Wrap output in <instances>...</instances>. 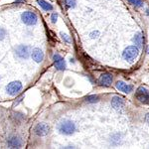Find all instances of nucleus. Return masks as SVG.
Instances as JSON below:
<instances>
[{
  "label": "nucleus",
  "instance_id": "obj_1",
  "mask_svg": "<svg viewBox=\"0 0 149 149\" xmlns=\"http://www.w3.org/2000/svg\"><path fill=\"white\" fill-rule=\"evenodd\" d=\"M57 129L60 133L65 134V135H71L76 131V124L72 120L69 119H64L58 123Z\"/></svg>",
  "mask_w": 149,
  "mask_h": 149
},
{
  "label": "nucleus",
  "instance_id": "obj_2",
  "mask_svg": "<svg viewBox=\"0 0 149 149\" xmlns=\"http://www.w3.org/2000/svg\"><path fill=\"white\" fill-rule=\"evenodd\" d=\"M139 55V49L137 46H128L124 49V51L122 52V57L125 61L129 62V63H133L136 59H137Z\"/></svg>",
  "mask_w": 149,
  "mask_h": 149
},
{
  "label": "nucleus",
  "instance_id": "obj_3",
  "mask_svg": "<svg viewBox=\"0 0 149 149\" xmlns=\"http://www.w3.org/2000/svg\"><path fill=\"white\" fill-rule=\"evenodd\" d=\"M15 56L20 60H27L31 55V47L28 46V45H18L16 46L15 50Z\"/></svg>",
  "mask_w": 149,
  "mask_h": 149
},
{
  "label": "nucleus",
  "instance_id": "obj_4",
  "mask_svg": "<svg viewBox=\"0 0 149 149\" xmlns=\"http://www.w3.org/2000/svg\"><path fill=\"white\" fill-rule=\"evenodd\" d=\"M21 19H22L23 23L26 24V25H28V26L35 25L38 21L37 15H36L34 12H31V11L23 12L22 15H21Z\"/></svg>",
  "mask_w": 149,
  "mask_h": 149
},
{
  "label": "nucleus",
  "instance_id": "obj_5",
  "mask_svg": "<svg viewBox=\"0 0 149 149\" xmlns=\"http://www.w3.org/2000/svg\"><path fill=\"white\" fill-rule=\"evenodd\" d=\"M135 97L141 103L149 104V91L147 90V88H143V86L138 88L137 91H136Z\"/></svg>",
  "mask_w": 149,
  "mask_h": 149
},
{
  "label": "nucleus",
  "instance_id": "obj_6",
  "mask_svg": "<svg viewBox=\"0 0 149 149\" xmlns=\"http://www.w3.org/2000/svg\"><path fill=\"white\" fill-rule=\"evenodd\" d=\"M21 90H22V84L19 81H11L6 86V92L9 95H16Z\"/></svg>",
  "mask_w": 149,
  "mask_h": 149
},
{
  "label": "nucleus",
  "instance_id": "obj_7",
  "mask_svg": "<svg viewBox=\"0 0 149 149\" xmlns=\"http://www.w3.org/2000/svg\"><path fill=\"white\" fill-rule=\"evenodd\" d=\"M49 130H50V126L48 125L47 123L45 122H41V123H38L36 125L34 131L35 133L37 134L38 136H45L49 133Z\"/></svg>",
  "mask_w": 149,
  "mask_h": 149
},
{
  "label": "nucleus",
  "instance_id": "obj_8",
  "mask_svg": "<svg viewBox=\"0 0 149 149\" xmlns=\"http://www.w3.org/2000/svg\"><path fill=\"white\" fill-rule=\"evenodd\" d=\"M22 144H23L22 140L18 136L13 135L10 136L9 138H7V145L10 148H21Z\"/></svg>",
  "mask_w": 149,
  "mask_h": 149
},
{
  "label": "nucleus",
  "instance_id": "obj_9",
  "mask_svg": "<svg viewBox=\"0 0 149 149\" xmlns=\"http://www.w3.org/2000/svg\"><path fill=\"white\" fill-rule=\"evenodd\" d=\"M53 60H54V64L55 67L57 68V70L59 71H64L66 69V62L63 59V57L59 54H55L53 56Z\"/></svg>",
  "mask_w": 149,
  "mask_h": 149
},
{
  "label": "nucleus",
  "instance_id": "obj_10",
  "mask_svg": "<svg viewBox=\"0 0 149 149\" xmlns=\"http://www.w3.org/2000/svg\"><path fill=\"white\" fill-rule=\"evenodd\" d=\"M31 57L36 63H41L44 60V52L39 48H34L31 50Z\"/></svg>",
  "mask_w": 149,
  "mask_h": 149
},
{
  "label": "nucleus",
  "instance_id": "obj_11",
  "mask_svg": "<svg viewBox=\"0 0 149 149\" xmlns=\"http://www.w3.org/2000/svg\"><path fill=\"white\" fill-rule=\"evenodd\" d=\"M115 86L118 91H120L122 93H129L133 91V86L131 85H128V84H125L124 81H118L116 84H115Z\"/></svg>",
  "mask_w": 149,
  "mask_h": 149
},
{
  "label": "nucleus",
  "instance_id": "obj_12",
  "mask_svg": "<svg viewBox=\"0 0 149 149\" xmlns=\"http://www.w3.org/2000/svg\"><path fill=\"white\" fill-rule=\"evenodd\" d=\"M112 76L110 74H102V76L100 77V80H98V83H100V86H109L110 85H111L112 83Z\"/></svg>",
  "mask_w": 149,
  "mask_h": 149
},
{
  "label": "nucleus",
  "instance_id": "obj_13",
  "mask_svg": "<svg viewBox=\"0 0 149 149\" xmlns=\"http://www.w3.org/2000/svg\"><path fill=\"white\" fill-rule=\"evenodd\" d=\"M111 105L114 109L116 110H121L125 105V102H124V100L122 97H113L111 100Z\"/></svg>",
  "mask_w": 149,
  "mask_h": 149
},
{
  "label": "nucleus",
  "instance_id": "obj_14",
  "mask_svg": "<svg viewBox=\"0 0 149 149\" xmlns=\"http://www.w3.org/2000/svg\"><path fill=\"white\" fill-rule=\"evenodd\" d=\"M37 2L39 3V5L42 7L45 11H52L53 10L52 4H50L49 2L45 1V0H37Z\"/></svg>",
  "mask_w": 149,
  "mask_h": 149
},
{
  "label": "nucleus",
  "instance_id": "obj_15",
  "mask_svg": "<svg viewBox=\"0 0 149 149\" xmlns=\"http://www.w3.org/2000/svg\"><path fill=\"white\" fill-rule=\"evenodd\" d=\"M132 41L137 45L138 47L142 46V43H143V37L141 35V33H137V34L134 35V37L132 38Z\"/></svg>",
  "mask_w": 149,
  "mask_h": 149
},
{
  "label": "nucleus",
  "instance_id": "obj_16",
  "mask_svg": "<svg viewBox=\"0 0 149 149\" xmlns=\"http://www.w3.org/2000/svg\"><path fill=\"white\" fill-rule=\"evenodd\" d=\"M100 97L95 95H88V97H86V102H88V103H95V102H97Z\"/></svg>",
  "mask_w": 149,
  "mask_h": 149
},
{
  "label": "nucleus",
  "instance_id": "obj_17",
  "mask_svg": "<svg viewBox=\"0 0 149 149\" xmlns=\"http://www.w3.org/2000/svg\"><path fill=\"white\" fill-rule=\"evenodd\" d=\"M132 5H134L135 7H141L143 5V2L142 0H127Z\"/></svg>",
  "mask_w": 149,
  "mask_h": 149
},
{
  "label": "nucleus",
  "instance_id": "obj_18",
  "mask_svg": "<svg viewBox=\"0 0 149 149\" xmlns=\"http://www.w3.org/2000/svg\"><path fill=\"white\" fill-rule=\"evenodd\" d=\"M6 35H7V31H6V29H4V28H1V27H0V41L3 40L4 38L6 37Z\"/></svg>",
  "mask_w": 149,
  "mask_h": 149
},
{
  "label": "nucleus",
  "instance_id": "obj_19",
  "mask_svg": "<svg viewBox=\"0 0 149 149\" xmlns=\"http://www.w3.org/2000/svg\"><path fill=\"white\" fill-rule=\"evenodd\" d=\"M61 36H62V39H63L65 42L67 43V44H70L71 43V39H70L69 35L67 34H63V33H61Z\"/></svg>",
  "mask_w": 149,
  "mask_h": 149
},
{
  "label": "nucleus",
  "instance_id": "obj_20",
  "mask_svg": "<svg viewBox=\"0 0 149 149\" xmlns=\"http://www.w3.org/2000/svg\"><path fill=\"white\" fill-rule=\"evenodd\" d=\"M67 4L69 7H74L76 4V0H67Z\"/></svg>",
  "mask_w": 149,
  "mask_h": 149
},
{
  "label": "nucleus",
  "instance_id": "obj_21",
  "mask_svg": "<svg viewBox=\"0 0 149 149\" xmlns=\"http://www.w3.org/2000/svg\"><path fill=\"white\" fill-rule=\"evenodd\" d=\"M57 18H58V14H57V13H53V14H52V17H51L52 22H53V23L56 22V21H57Z\"/></svg>",
  "mask_w": 149,
  "mask_h": 149
},
{
  "label": "nucleus",
  "instance_id": "obj_22",
  "mask_svg": "<svg viewBox=\"0 0 149 149\" xmlns=\"http://www.w3.org/2000/svg\"><path fill=\"white\" fill-rule=\"evenodd\" d=\"M98 34H100V33L97 32H93V33H91V38H93V39H95V38H97V36H98Z\"/></svg>",
  "mask_w": 149,
  "mask_h": 149
},
{
  "label": "nucleus",
  "instance_id": "obj_23",
  "mask_svg": "<svg viewBox=\"0 0 149 149\" xmlns=\"http://www.w3.org/2000/svg\"><path fill=\"white\" fill-rule=\"evenodd\" d=\"M147 119H149V113L146 115V120H147ZM148 122H149V120H148Z\"/></svg>",
  "mask_w": 149,
  "mask_h": 149
},
{
  "label": "nucleus",
  "instance_id": "obj_24",
  "mask_svg": "<svg viewBox=\"0 0 149 149\" xmlns=\"http://www.w3.org/2000/svg\"><path fill=\"white\" fill-rule=\"evenodd\" d=\"M147 53H148V54H149V47H148V49H147Z\"/></svg>",
  "mask_w": 149,
  "mask_h": 149
}]
</instances>
